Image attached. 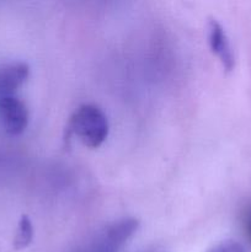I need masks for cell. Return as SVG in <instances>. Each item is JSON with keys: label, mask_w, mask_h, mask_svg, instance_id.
Masks as SVG:
<instances>
[{"label": "cell", "mask_w": 251, "mask_h": 252, "mask_svg": "<svg viewBox=\"0 0 251 252\" xmlns=\"http://www.w3.org/2000/svg\"><path fill=\"white\" fill-rule=\"evenodd\" d=\"M69 130L88 148H98L110 133L107 116L93 103L79 106L69 121Z\"/></svg>", "instance_id": "obj_1"}, {"label": "cell", "mask_w": 251, "mask_h": 252, "mask_svg": "<svg viewBox=\"0 0 251 252\" xmlns=\"http://www.w3.org/2000/svg\"><path fill=\"white\" fill-rule=\"evenodd\" d=\"M139 228V221L133 218L120 219L101 229L88 244L85 252H120Z\"/></svg>", "instance_id": "obj_2"}, {"label": "cell", "mask_w": 251, "mask_h": 252, "mask_svg": "<svg viewBox=\"0 0 251 252\" xmlns=\"http://www.w3.org/2000/svg\"><path fill=\"white\" fill-rule=\"evenodd\" d=\"M30 122L26 103L15 95L0 98V123L9 135L22 134Z\"/></svg>", "instance_id": "obj_3"}, {"label": "cell", "mask_w": 251, "mask_h": 252, "mask_svg": "<svg viewBox=\"0 0 251 252\" xmlns=\"http://www.w3.org/2000/svg\"><path fill=\"white\" fill-rule=\"evenodd\" d=\"M207 39L211 52L217 57L226 71H231L235 66V54L225 29L216 19H211L207 24Z\"/></svg>", "instance_id": "obj_4"}, {"label": "cell", "mask_w": 251, "mask_h": 252, "mask_svg": "<svg viewBox=\"0 0 251 252\" xmlns=\"http://www.w3.org/2000/svg\"><path fill=\"white\" fill-rule=\"evenodd\" d=\"M30 76V68L21 62L0 64V98L15 95Z\"/></svg>", "instance_id": "obj_5"}, {"label": "cell", "mask_w": 251, "mask_h": 252, "mask_svg": "<svg viewBox=\"0 0 251 252\" xmlns=\"http://www.w3.org/2000/svg\"><path fill=\"white\" fill-rule=\"evenodd\" d=\"M32 239H33V226H32L31 220L27 216H22L17 224L12 245L16 250H21L31 244Z\"/></svg>", "instance_id": "obj_6"}, {"label": "cell", "mask_w": 251, "mask_h": 252, "mask_svg": "<svg viewBox=\"0 0 251 252\" xmlns=\"http://www.w3.org/2000/svg\"><path fill=\"white\" fill-rule=\"evenodd\" d=\"M208 252H245L244 248L234 240H225L217 244Z\"/></svg>", "instance_id": "obj_7"}, {"label": "cell", "mask_w": 251, "mask_h": 252, "mask_svg": "<svg viewBox=\"0 0 251 252\" xmlns=\"http://www.w3.org/2000/svg\"><path fill=\"white\" fill-rule=\"evenodd\" d=\"M241 225L246 238L251 241V202L244 208L241 213Z\"/></svg>", "instance_id": "obj_8"}]
</instances>
